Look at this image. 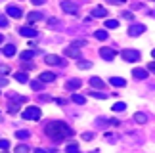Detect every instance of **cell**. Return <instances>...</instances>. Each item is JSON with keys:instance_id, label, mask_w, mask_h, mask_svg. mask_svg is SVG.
<instances>
[{"instance_id": "obj_1", "label": "cell", "mask_w": 155, "mask_h": 153, "mask_svg": "<svg viewBox=\"0 0 155 153\" xmlns=\"http://www.w3.org/2000/svg\"><path fill=\"white\" fill-rule=\"evenodd\" d=\"M44 132H46V136H48L50 140H54V142H61V140L73 136V128L67 126L63 121H52V122H48L46 128H44Z\"/></svg>"}, {"instance_id": "obj_2", "label": "cell", "mask_w": 155, "mask_h": 153, "mask_svg": "<svg viewBox=\"0 0 155 153\" xmlns=\"http://www.w3.org/2000/svg\"><path fill=\"white\" fill-rule=\"evenodd\" d=\"M40 115H42V111H40L37 105H31V107H27V109L21 113V117H23L25 121H38Z\"/></svg>"}, {"instance_id": "obj_3", "label": "cell", "mask_w": 155, "mask_h": 153, "mask_svg": "<svg viewBox=\"0 0 155 153\" xmlns=\"http://www.w3.org/2000/svg\"><path fill=\"white\" fill-rule=\"evenodd\" d=\"M123 60L124 61H128V63H132V61H138L140 60V52L138 50H123Z\"/></svg>"}, {"instance_id": "obj_4", "label": "cell", "mask_w": 155, "mask_h": 153, "mask_svg": "<svg viewBox=\"0 0 155 153\" xmlns=\"http://www.w3.org/2000/svg\"><path fill=\"white\" fill-rule=\"evenodd\" d=\"M44 63H48V65H58V67H63V65H65V61H63L59 56H56V54L44 56Z\"/></svg>"}, {"instance_id": "obj_5", "label": "cell", "mask_w": 155, "mask_h": 153, "mask_svg": "<svg viewBox=\"0 0 155 153\" xmlns=\"http://www.w3.org/2000/svg\"><path fill=\"white\" fill-rule=\"evenodd\" d=\"M61 10L65 11V14H77V11H79V6H77L75 2H69V0H63L61 2Z\"/></svg>"}, {"instance_id": "obj_6", "label": "cell", "mask_w": 155, "mask_h": 153, "mask_svg": "<svg viewBox=\"0 0 155 153\" xmlns=\"http://www.w3.org/2000/svg\"><path fill=\"white\" fill-rule=\"evenodd\" d=\"M142 33H146V25H142V23H134V25H130V29H128L130 37H140Z\"/></svg>"}, {"instance_id": "obj_7", "label": "cell", "mask_w": 155, "mask_h": 153, "mask_svg": "<svg viewBox=\"0 0 155 153\" xmlns=\"http://www.w3.org/2000/svg\"><path fill=\"white\" fill-rule=\"evenodd\" d=\"M63 54L67 56V57H75V60H81V48H77V46L71 44L69 48H65L63 50Z\"/></svg>"}, {"instance_id": "obj_8", "label": "cell", "mask_w": 155, "mask_h": 153, "mask_svg": "<svg viewBox=\"0 0 155 153\" xmlns=\"http://www.w3.org/2000/svg\"><path fill=\"white\" fill-rule=\"evenodd\" d=\"M100 56H102V60L111 61V60H115V50L113 48H100Z\"/></svg>"}, {"instance_id": "obj_9", "label": "cell", "mask_w": 155, "mask_h": 153, "mask_svg": "<svg viewBox=\"0 0 155 153\" xmlns=\"http://www.w3.org/2000/svg\"><path fill=\"white\" fill-rule=\"evenodd\" d=\"M19 34H21V37H27V38H35L38 34V31H35L33 27H21L19 29Z\"/></svg>"}, {"instance_id": "obj_10", "label": "cell", "mask_w": 155, "mask_h": 153, "mask_svg": "<svg viewBox=\"0 0 155 153\" xmlns=\"http://www.w3.org/2000/svg\"><path fill=\"white\" fill-rule=\"evenodd\" d=\"M8 99H10L12 103H17V105H19V103H25V102H27V98H25V96H17L15 92H10V94H8Z\"/></svg>"}, {"instance_id": "obj_11", "label": "cell", "mask_w": 155, "mask_h": 153, "mask_svg": "<svg viewBox=\"0 0 155 153\" xmlns=\"http://www.w3.org/2000/svg\"><path fill=\"white\" fill-rule=\"evenodd\" d=\"M81 86H82L81 79H71V80L65 82V88H67V90H77V88H81Z\"/></svg>"}, {"instance_id": "obj_12", "label": "cell", "mask_w": 155, "mask_h": 153, "mask_svg": "<svg viewBox=\"0 0 155 153\" xmlns=\"http://www.w3.org/2000/svg\"><path fill=\"white\" fill-rule=\"evenodd\" d=\"M132 76H134V79H138V80H144V79H147V69L136 67V69H132Z\"/></svg>"}, {"instance_id": "obj_13", "label": "cell", "mask_w": 155, "mask_h": 153, "mask_svg": "<svg viewBox=\"0 0 155 153\" xmlns=\"http://www.w3.org/2000/svg\"><path fill=\"white\" fill-rule=\"evenodd\" d=\"M6 11H8L10 17H15V19H19V17H21V8H17V6H8Z\"/></svg>"}, {"instance_id": "obj_14", "label": "cell", "mask_w": 155, "mask_h": 153, "mask_svg": "<svg viewBox=\"0 0 155 153\" xmlns=\"http://www.w3.org/2000/svg\"><path fill=\"white\" fill-rule=\"evenodd\" d=\"M90 86L98 88V90H104V88H105V82L100 79V76H92V79H90Z\"/></svg>"}, {"instance_id": "obj_15", "label": "cell", "mask_w": 155, "mask_h": 153, "mask_svg": "<svg viewBox=\"0 0 155 153\" xmlns=\"http://www.w3.org/2000/svg\"><path fill=\"white\" fill-rule=\"evenodd\" d=\"M38 79H40V80H42L44 84H46V82H54V80H56V75L50 73V71H44V73H40Z\"/></svg>"}, {"instance_id": "obj_16", "label": "cell", "mask_w": 155, "mask_h": 153, "mask_svg": "<svg viewBox=\"0 0 155 153\" xmlns=\"http://www.w3.org/2000/svg\"><path fill=\"white\" fill-rule=\"evenodd\" d=\"M37 54H38L37 50H25V52H21V56H19V57H21L23 61H29V60H33V57L37 56Z\"/></svg>"}, {"instance_id": "obj_17", "label": "cell", "mask_w": 155, "mask_h": 153, "mask_svg": "<svg viewBox=\"0 0 155 153\" xmlns=\"http://www.w3.org/2000/svg\"><path fill=\"white\" fill-rule=\"evenodd\" d=\"M2 54L6 57H12V56H15V46L14 44H6L4 48H2Z\"/></svg>"}, {"instance_id": "obj_18", "label": "cell", "mask_w": 155, "mask_h": 153, "mask_svg": "<svg viewBox=\"0 0 155 153\" xmlns=\"http://www.w3.org/2000/svg\"><path fill=\"white\" fill-rule=\"evenodd\" d=\"M109 82H111V84L115 86V88H123V86H127V80L121 79V76H113V79H111Z\"/></svg>"}, {"instance_id": "obj_19", "label": "cell", "mask_w": 155, "mask_h": 153, "mask_svg": "<svg viewBox=\"0 0 155 153\" xmlns=\"http://www.w3.org/2000/svg\"><path fill=\"white\" fill-rule=\"evenodd\" d=\"M134 121L138 122V125H146V122H147V115L138 111V113H134Z\"/></svg>"}, {"instance_id": "obj_20", "label": "cell", "mask_w": 155, "mask_h": 153, "mask_svg": "<svg viewBox=\"0 0 155 153\" xmlns=\"http://www.w3.org/2000/svg\"><path fill=\"white\" fill-rule=\"evenodd\" d=\"M42 17H44V15L40 14V11H31V14L27 15V19L31 21V23H35V21H40V19H42Z\"/></svg>"}, {"instance_id": "obj_21", "label": "cell", "mask_w": 155, "mask_h": 153, "mask_svg": "<svg viewBox=\"0 0 155 153\" xmlns=\"http://www.w3.org/2000/svg\"><path fill=\"white\" fill-rule=\"evenodd\" d=\"M92 15H94V17H105V15H107V10L102 8V6H100V8H94V10H92Z\"/></svg>"}, {"instance_id": "obj_22", "label": "cell", "mask_w": 155, "mask_h": 153, "mask_svg": "<svg viewBox=\"0 0 155 153\" xmlns=\"http://www.w3.org/2000/svg\"><path fill=\"white\" fill-rule=\"evenodd\" d=\"M15 80L25 84V82H29V76H27V73H15Z\"/></svg>"}, {"instance_id": "obj_23", "label": "cell", "mask_w": 155, "mask_h": 153, "mask_svg": "<svg viewBox=\"0 0 155 153\" xmlns=\"http://www.w3.org/2000/svg\"><path fill=\"white\" fill-rule=\"evenodd\" d=\"M71 99H73L75 103H79V105H82V103L86 102V98H84V96H81V94H73V96H71Z\"/></svg>"}, {"instance_id": "obj_24", "label": "cell", "mask_w": 155, "mask_h": 153, "mask_svg": "<svg viewBox=\"0 0 155 153\" xmlns=\"http://www.w3.org/2000/svg\"><path fill=\"white\" fill-rule=\"evenodd\" d=\"M105 27L107 29H119V21L117 19H105Z\"/></svg>"}, {"instance_id": "obj_25", "label": "cell", "mask_w": 155, "mask_h": 153, "mask_svg": "<svg viewBox=\"0 0 155 153\" xmlns=\"http://www.w3.org/2000/svg\"><path fill=\"white\" fill-rule=\"evenodd\" d=\"M88 94H90L92 98H98V99H105V98H107V94H104L102 90H100V92H96V90H92V92H88Z\"/></svg>"}, {"instance_id": "obj_26", "label": "cell", "mask_w": 155, "mask_h": 153, "mask_svg": "<svg viewBox=\"0 0 155 153\" xmlns=\"http://www.w3.org/2000/svg\"><path fill=\"white\" fill-rule=\"evenodd\" d=\"M94 34H96V38H98V40H105L107 37H109V34H107V31H104V29H100V31H96Z\"/></svg>"}, {"instance_id": "obj_27", "label": "cell", "mask_w": 155, "mask_h": 153, "mask_svg": "<svg viewBox=\"0 0 155 153\" xmlns=\"http://www.w3.org/2000/svg\"><path fill=\"white\" fill-rule=\"evenodd\" d=\"M15 136L19 138V140H25V138L31 136V132H29V130H17V132H15Z\"/></svg>"}, {"instance_id": "obj_28", "label": "cell", "mask_w": 155, "mask_h": 153, "mask_svg": "<svg viewBox=\"0 0 155 153\" xmlns=\"http://www.w3.org/2000/svg\"><path fill=\"white\" fill-rule=\"evenodd\" d=\"M42 86H44L42 80H33L31 82V88H33V90H42Z\"/></svg>"}, {"instance_id": "obj_29", "label": "cell", "mask_w": 155, "mask_h": 153, "mask_svg": "<svg viewBox=\"0 0 155 153\" xmlns=\"http://www.w3.org/2000/svg\"><path fill=\"white\" fill-rule=\"evenodd\" d=\"M92 67V63L90 61H86V60H79V69H90Z\"/></svg>"}, {"instance_id": "obj_30", "label": "cell", "mask_w": 155, "mask_h": 153, "mask_svg": "<svg viewBox=\"0 0 155 153\" xmlns=\"http://www.w3.org/2000/svg\"><path fill=\"white\" fill-rule=\"evenodd\" d=\"M15 153H29V145H25V144H19L15 148Z\"/></svg>"}, {"instance_id": "obj_31", "label": "cell", "mask_w": 155, "mask_h": 153, "mask_svg": "<svg viewBox=\"0 0 155 153\" xmlns=\"http://www.w3.org/2000/svg\"><path fill=\"white\" fill-rule=\"evenodd\" d=\"M8 111L12 115H15L17 111H19V105H17V103H8Z\"/></svg>"}, {"instance_id": "obj_32", "label": "cell", "mask_w": 155, "mask_h": 153, "mask_svg": "<svg viewBox=\"0 0 155 153\" xmlns=\"http://www.w3.org/2000/svg\"><path fill=\"white\" fill-rule=\"evenodd\" d=\"M65 151H67V153H79V145H77V144H69Z\"/></svg>"}, {"instance_id": "obj_33", "label": "cell", "mask_w": 155, "mask_h": 153, "mask_svg": "<svg viewBox=\"0 0 155 153\" xmlns=\"http://www.w3.org/2000/svg\"><path fill=\"white\" fill-rule=\"evenodd\" d=\"M124 109H127V103H123V102H119V103L113 105V111H124Z\"/></svg>"}, {"instance_id": "obj_34", "label": "cell", "mask_w": 155, "mask_h": 153, "mask_svg": "<svg viewBox=\"0 0 155 153\" xmlns=\"http://www.w3.org/2000/svg\"><path fill=\"white\" fill-rule=\"evenodd\" d=\"M8 148H10L8 140H0V149H8Z\"/></svg>"}, {"instance_id": "obj_35", "label": "cell", "mask_w": 155, "mask_h": 153, "mask_svg": "<svg viewBox=\"0 0 155 153\" xmlns=\"http://www.w3.org/2000/svg\"><path fill=\"white\" fill-rule=\"evenodd\" d=\"M92 138H94L92 132H84V134H82V140H86V142H88V140H92Z\"/></svg>"}, {"instance_id": "obj_36", "label": "cell", "mask_w": 155, "mask_h": 153, "mask_svg": "<svg viewBox=\"0 0 155 153\" xmlns=\"http://www.w3.org/2000/svg\"><path fill=\"white\" fill-rule=\"evenodd\" d=\"M6 73H10V67L8 65H0V75H6Z\"/></svg>"}, {"instance_id": "obj_37", "label": "cell", "mask_w": 155, "mask_h": 153, "mask_svg": "<svg viewBox=\"0 0 155 153\" xmlns=\"http://www.w3.org/2000/svg\"><path fill=\"white\" fill-rule=\"evenodd\" d=\"M0 27H8V19L4 15H0Z\"/></svg>"}, {"instance_id": "obj_38", "label": "cell", "mask_w": 155, "mask_h": 153, "mask_svg": "<svg viewBox=\"0 0 155 153\" xmlns=\"http://www.w3.org/2000/svg\"><path fill=\"white\" fill-rule=\"evenodd\" d=\"M48 25H50V27H56V25H59V21H58V19H50Z\"/></svg>"}, {"instance_id": "obj_39", "label": "cell", "mask_w": 155, "mask_h": 153, "mask_svg": "<svg viewBox=\"0 0 155 153\" xmlns=\"http://www.w3.org/2000/svg\"><path fill=\"white\" fill-rule=\"evenodd\" d=\"M147 71H151V73H155V63H147Z\"/></svg>"}, {"instance_id": "obj_40", "label": "cell", "mask_w": 155, "mask_h": 153, "mask_svg": "<svg viewBox=\"0 0 155 153\" xmlns=\"http://www.w3.org/2000/svg\"><path fill=\"white\" fill-rule=\"evenodd\" d=\"M6 84H8V79H2V76H0V88L6 86Z\"/></svg>"}, {"instance_id": "obj_41", "label": "cell", "mask_w": 155, "mask_h": 153, "mask_svg": "<svg viewBox=\"0 0 155 153\" xmlns=\"http://www.w3.org/2000/svg\"><path fill=\"white\" fill-rule=\"evenodd\" d=\"M31 2H33L35 6H42V4H44V0H31Z\"/></svg>"}, {"instance_id": "obj_42", "label": "cell", "mask_w": 155, "mask_h": 153, "mask_svg": "<svg viewBox=\"0 0 155 153\" xmlns=\"http://www.w3.org/2000/svg\"><path fill=\"white\" fill-rule=\"evenodd\" d=\"M123 17H127V19H132V17H134V15H132V14H130V11H124V14H123Z\"/></svg>"}, {"instance_id": "obj_43", "label": "cell", "mask_w": 155, "mask_h": 153, "mask_svg": "<svg viewBox=\"0 0 155 153\" xmlns=\"http://www.w3.org/2000/svg\"><path fill=\"white\" fill-rule=\"evenodd\" d=\"M127 0H113V4H124Z\"/></svg>"}, {"instance_id": "obj_44", "label": "cell", "mask_w": 155, "mask_h": 153, "mask_svg": "<svg viewBox=\"0 0 155 153\" xmlns=\"http://www.w3.org/2000/svg\"><path fill=\"white\" fill-rule=\"evenodd\" d=\"M35 153H48V151H46V149H40V148H38V149H35Z\"/></svg>"}, {"instance_id": "obj_45", "label": "cell", "mask_w": 155, "mask_h": 153, "mask_svg": "<svg viewBox=\"0 0 155 153\" xmlns=\"http://www.w3.org/2000/svg\"><path fill=\"white\" fill-rule=\"evenodd\" d=\"M2 40H4V37H2V34H0V42H2Z\"/></svg>"}, {"instance_id": "obj_46", "label": "cell", "mask_w": 155, "mask_h": 153, "mask_svg": "<svg viewBox=\"0 0 155 153\" xmlns=\"http://www.w3.org/2000/svg\"><path fill=\"white\" fill-rule=\"evenodd\" d=\"M151 56H153V57H155V50H153V52H151Z\"/></svg>"}, {"instance_id": "obj_47", "label": "cell", "mask_w": 155, "mask_h": 153, "mask_svg": "<svg viewBox=\"0 0 155 153\" xmlns=\"http://www.w3.org/2000/svg\"><path fill=\"white\" fill-rule=\"evenodd\" d=\"M90 153H98V151H90Z\"/></svg>"}, {"instance_id": "obj_48", "label": "cell", "mask_w": 155, "mask_h": 153, "mask_svg": "<svg viewBox=\"0 0 155 153\" xmlns=\"http://www.w3.org/2000/svg\"><path fill=\"white\" fill-rule=\"evenodd\" d=\"M4 153H6V151H4Z\"/></svg>"}]
</instances>
